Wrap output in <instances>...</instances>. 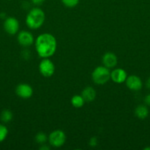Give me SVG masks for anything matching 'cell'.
Returning <instances> with one entry per match:
<instances>
[{
  "instance_id": "obj_15",
  "label": "cell",
  "mask_w": 150,
  "mask_h": 150,
  "mask_svg": "<svg viewBox=\"0 0 150 150\" xmlns=\"http://www.w3.org/2000/svg\"><path fill=\"white\" fill-rule=\"evenodd\" d=\"M13 118V114L12 111L9 109H4L0 114V120L3 123H9L12 121Z\"/></svg>"
},
{
  "instance_id": "obj_4",
  "label": "cell",
  "mask_w": 150,
  "mask_h": 150,
  "mask_svg": "<svg viewBox=\"0 0 150 150\" xmlns=\"http://www.w3.org/2000/svg\"><path fill=\"white\" fill-rule=\"evenodd\" d=\"M66 136L62 130H54L48 136V142L51 146L55 148L61 147L66 142Z\"/></svg>"
},
{
  "instance_id": "obj_11",
  "label": "cell",
  "mask_w": 150,
  "mask_h": 150,
  "mask_svg": "<svg viewBox=\"0 0 150 150\" xmlns=\"http://www.w3.org/2000/svg\"><path fill=\"white\" fill-rule=\"evenodd\" d=\"M103 65L109 69L114 68L118 64L117 56L113 52H107L103 55L101 59Z\"/></svg>"
},
{
  "instance_id": "obj_22",
  "label": "cell",
  "mask_w": 150,
  "mask_h": 150,
  "mask_svg": "<svg viewBox=\"0 0 150 150\" xmlns=\"http://www.w3.org/2000/svg\"><path fill=\"white\" fill-rule=\"evenodd\" d=\"M144 103H145V105H146L147 106L150 107V93L146 95L145 98H144Z\"/></svg>"
},
{
  "instance_id": "obj_3",
  "label": "cell",
  "mask_w": 150,
  "mask_h": 150,
  "mask_svg": "<svg viewBox=\"0 0 150 150\" xmlns=\"http://www.w3.org/2000/svg\"><path fill=\"white\" fill-rule=\"evenodd\" d=\"M91 79L96 84H105L110 80V69L104 65L98 66L93 70L91 73Z\"/></svg>"
},
{
  "instance_id": "obj_13",
  "label": "cell",
  "mask_w": 150,
  "mask_h": 150,
  "mask_svg": "<svg viewBox=\"0 0 150 150\" xmlns=\"http://www.w3.org/2000/svg\"><path fill=\"white\" fill-rule=\"evenodd\" d=\"M149 114V111L146 105H139L135 109V117L140 120H144L147 118Z\"/></svg>"
},
{
  "instance_id": "obj_14",
  "label": "cell",
  "mask_w": 150,
  "mask_h": 150,
  "mask_svg": "<svg viewBox=\"0 0 150 150\" xmlns=\"http://www.w3.org/2000/svg\"><path fill=\"white\" fill-rule=\"evenodd\" d=\"M85 100L81 95H75L71 99V103L72 106L74 108H82L85 104Z\"/></svg>"
},
{
  "instance_id": "obj_25",
  "label": "cell",
  "mask_w": 150,
  "mask_h": 150,
  "mask_svg": "<svg viewBox=\"0 0 150 150\" xmlns=\"http://www.w3.org/2000/svg\"><path fill=\"white\" fill-rule=\"evenodd\" d=\"M6 18H7V16H6V13H0V18L5 19Z\"/></svg>"
},
{
  "instance_id": "obj_16",
  "label": "cell",
  "mask_w": 150,
  "mask_h": 150,
  "mask_svg": "<svg viewBox=\"0 0 150 150\" xmlns=\"http://www.w3.org/2000/svg\"><path fill=\"white\" fill-rule=\"evenodd\" d=\"M35 142L38 144H44L48 141V136L44 132H38L35 136Z\"/></svg>"
},
{
  "instance_id": "obj_1",
  "label": "cell",
  "mask_w": 150,
  "mask_h": 150,
  "mask_svg": "<svg viewBox=\"0 0 150 150\" xmlns=\"http://www.w3.org/2000/svg\"><path fill=\"white\" fill-rule=\"evenodd\" d=\"M35 47L37 54L41 58H50L57 50V40L51 34L42 33L35 40Z\"/></svg>"
},
{
  "instance_id": "obj_17",
  "label": "cell",
  "mask_w": 150,
  "mask_h": 150,
  "mask_svg": "<svg viewBox=\"0 0 150 150\" xmlns=\"http://www.w3.org/2000/svg\"><path fill=\"white\" fill-rule=\"evenodd\" d=\"M8 129L2 123H0V143L4 142L8 136Z\"/></svg>"
},
{
  "instance_id": "obj_23",
  "label": "cell",
  "mask_w": 150,
  "mask_h": 150,
  "mask_svg": "<svg viewBox=\"0 0 150 150\" xmlns=\"http://www.w3.org/2000/svg\"><path fill=\"white\" fill-rule=\"evenodd\" d=\"M49 146H48L47 145H46L45 144H41V146H40L39 149L41 150H49Z\"/></svg>"
},
{
  "instance_id": "obj_8",
  "label": "cell",
  "mask_w": 150,
  "mask_h": 150,
  "mask_svg": "<svg viewBox=\"0 0 150 150\" xmlns=\"http://www.w3.org/2000/svg\"><path fill=\"white\" fill-rule=\"evenodd\" d=\"M33 89L26 83H19L16 88V94L22 99H29L33 95Z\"/></svg>"
},
{
  "instance_id": "obj_20",
  "label": "cell",
  "mask_w": 150,
  "mask_h": 150,
  "mask_svg": "<svg viewBox=\"0 0 150 150\" xmlns=\"http://www.w3.org/2000/svg\"><path fill=\"white\" fill-rule=\"evenodd\" d=\"M22 57H23V58H24L25 59H28L30 58L31 54L29 50H24V51L22 52Z\"/></svg>"
},
{
  "instance_id": "obj_9",
  "label": "cell",
  "mask_w": 150,
  "mask_h": 150,
  "mask_svg": "<svg viewBox=\"0 0 150 150\" xmlns=\"http://www.w3.org/2000/svg\"><path fill=\"white\" fill-rule=\"evenodd\" d=\"M126 87L132 91H139L143 87V81L139 76L136 75L128 76L126 79Z\"/></svg>"
},
{
  "instance_id": "obj_12",
  "label": "cell",
  "mask_w": 150,
  "mask_h": 150,
  "mask_svg": "<svg viewBox=\"0 0 150 150\" xmlns=\"http://www.w3.org/2000/svg\"><path fill=\"white\" fill-rule=\"evenodd\" d=\"M81 95L84 98L85 102L90 103L95 100L96 96V92L95 89L93 88L92 86H86L82 90Z\"/></svg>"
},
{
  "instance_id": "obj_18",
  "label": "cell",
  "mask_w": 150,
  "mask_h": 150,
  "mask_svg": "<svg viewBox=\"0 0 150 150\" xmlns=\"http://www.w3.org/2000/svg\"><path fill=\"white\" fill-rule=\"evenodd\" d=\"M61 1L64 6L69 8H72V7H76L79 4V0H61Z\"/></svg>"
},
{
  "instance_id": "obj_7",
  "label": "cell",
  "mask_w": 150,
  "mask_h": 150,
  "mask_svg": "<svg viewBox=\"0 0 150 150\" xmlns=\"http://www.w3.org/2000/svg\"><path fill=\"white\" fill-rule=\"evenodd\" d=\"M17 40L19 45L24 48H28L33 45L35 42V38L30 32L26 30H22L18 32Z\"/></svg>"
},
{
  "instance_id": "obj_24",
  "label": "cell",
  "mask_w": 150,
  "mask_h": 150,
  "mask_svg": "<svg viewBox=\"0 0 150 150\" xmlns=\"http://www.w3.org/2000/svg\"><path fill=\"white\" fill-rule=\"evenodd\" d=\"M146 87L148 89H150V77H149L146 81Z\"/></svg>"
},
{
  "instance_id": "obj_10",
  "label": "cell",
  "mask_w": 150,
  "mask_h": 150,
  "mask_svg": "<svg viewBox=\"0 0 150 150\" xmlns=\"http://www.w3.org/2000/svg\"><path fill=\"white\" fill-rule=\"evenodd\" d=\"M127 73L122 68H115L110 72V79L116 83H125Z\"/></svg>"
},
{
  "instance_id": "obj_26",
  "label": "cell",
  "mask_w": 150,
  "mask_h": 150,
  "mask_svg": "<svg viewBox=\"0 0 150 150\" xmlns=\"http://www.w3.org/2000/svg\"><path fill=\"white\" fill-rule=\"evenodd\" d=\"M144 150H150V146H146V147H145L144 149Z\"/></svg>"
},
{
  "instance_id": "obj_5",
  "label": "cell",
  "mask_w": 150,
  "mask_h": 150,
  "mask_svg": "<svg viewBox=\"0 0 150 150\" xmlns=\"http://www.w3.org/2000/svg\"><path fill=\"white\" fill-rule=\"evenodd\" d=\"M39 72L44 77L49 78L54 75L55 66L49 58H44L38 66Z\"/></svg>"
},
{
  "instance_id": "obj_6",
  "label": "cell",
  "mask_w": 150,
  "mask_h": 150,
  "mask_svg": "<svg viewBox=\"0 0 150 150\" xmlns=\"http://www.w3.org/2000/svg\"><path fill=\"white\" fill-rule=\"evenodd\" d=\"M4 29L8 35H15L19 32V21L17 18L14 17H7L4 19Z\"/></svg>"
},
{
  "instance_id": "obj_2",
  "label": "cell",
  "mask_w": 150,
  "mask_h": 150,
  "mask_svg": "<svg viewBox=\"0 0 150 150\" xmlns=\"http://www.w3.org/2000/svg\"><path fill=\"white\" fill-rule=\"evenodd\" d=\"M46 20V15L40 7H34L27 13L25 19L26 25L30 29L36 30L41 28Z\"/></svg>"
},
{
  "instance_id": "obj_19",
  "label": "cell",
  "mask_w": 150,
  "mask_h": 150,
  "mask_svg": "<svg viewBox=\"0 0 150 150\" xmlns=\"http://www.w3.org/2000/svg\"><path fill=\"white\" fill-rule=\"evenodd\" d=\"M97 144H98V139L96 137H92L90 139L89 142V145L92 147H95L97 146Z\"/></svg>"
},
{
  "instance_id": "obj_21",
  "label": "cell",
  "mask_w": 150,
  "mask_h": 150,
  "mask_svg": "<svg viewBox=\"0 0 150 150\" xmlns=\"http://www.w3.org/2000/svg\"><path fill=\"white\" fill-rule=\"evenodd\" d=\"M45 1V0H31V2L36 6H40L43 4V3Z\"/></svg>"
}]
</instances>
